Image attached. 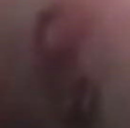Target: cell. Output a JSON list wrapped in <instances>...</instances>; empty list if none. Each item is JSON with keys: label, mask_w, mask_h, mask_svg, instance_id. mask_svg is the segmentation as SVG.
<instances>
[{"label": "cell", "mask_w": 130, "mask_h": 128, "mask_svg": "<svg viewBox=\"0 0 130 128\" xmlns=\"http://www.w3.org/2000/svg\"><path fill=\"white\" fill-rule=\"evenodd\" d=\"M75 7L55 4L39 14L36 25V48L41 59L52 64H70L84 36V22Z\"/></svg>", "instance_id": "cell-1"}]
</instances>
